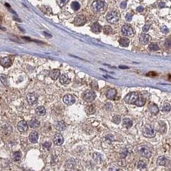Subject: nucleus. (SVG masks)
Wrapping results in <instances>:
<instances>
[{
  "label": "nucleus",
  "mask_w": 171,
  "mask_h": 171,
  "mask_svg": "<svg viewBox=\"0 0 171 171\" xmlns=\"http://www.w3.org/2000/svg\"><path fill=\"white\" fill-rule=\"evenodd\" d=\"M92 7L95 12L99 13L105 11L106 8V5L105 2L103 1H95L92 3Z\"/></svg>",
  "instance_id": "f257e3e1"
},
{
  "label": "nucleus",
  "mask_w": 171,
  "mask_h": 171,
  "mask_svg": "<svg viewBox=\"0 0 171 171\" xmlns=\"http://www.w3.org/2000/svg\"><path fill=\"white\" fill-rule=\"evenodd\" d=\"M142 133L146 137H154L156 135V132L152 126L149 124H145L143 127Z\"/></svg>",
  "instance_id": "f03ea898"
},
{
  "label": "nucleus",
  "mask_w": 171,
  "mask_h": 171,
  "mask_svg": "<svg viewBox=\"0 0 171 171\" xmlns=\"http://www.w3.org/2000/svg\"><path fill=\"white\" fill-rule=\"evenodd\" d=\"M119 14L117 11H112L108 13L106 16V20L111 24L117 23L119 20Z\"/></svg>",
  "instance_id": "7ed1b4c3"
},
{
  "label": "nucleus",
  "mask_w": 171,
  "mask_h": 171,
  "mask_svg": "<svg viewBox=\"0 0 171 171\" xmlns=\"http://www.w3.org/2000/svg\"><path fill=\"white\" fill-rule=\"evenodd\" d=\"M138 98H139V95L138 92H131L126 95L124 97V101L128 104H135Z\"/></svg>",
  "instance_id": "20e7f679"
},
{
  "label": "nucleus",
  "mask_w": 171,
  "mask_h": 171,
  "mask_svg": "<svg viewBox=\"0 0 171 171\" xmlns=\"http://www.w3.org/2000/svg\"><path fill=\"white\" fill-rule=\"evenodd\" d=\"M138 153L147 158H149L151 156V152L150 149L146 146H140L138 148Z\"/></svg>",
  "instance_id": "39448f33"
},
{
  "label": "nucleus",
  "mask_w": 171,
  "mask_h": 171,
  "mask_svg": "<svg viewBox=\"0 0 171 171\" xmlns=\"http://www.w3.org/2000/svg\"><path fill=\"white\" fill-rule=\"evenodd\" d=\"M95 94L93 90H87V92H85L83 94V99H84L85 101L87 102V103H91L95 99Z\"/></svg>",
  "instance_id": "423d86ee"
},
{
  "label": "nucleus",
  "mask_w": 171,
  "mask_h": 171,
  "mask_svg": "<svg viewBox=\"0 0 171 171\" xmlns=\"http://www.w3.org/2000/svg\"><path fill=\"white\" fill-rule=\"evenodd\" d=\"M122 32L124 35L130 37H133L134 35V34H135V32H134L133 28L132 26H130V25H128V24H125V25H124L122 26Z\"/></svg>",
  "instance_id": "0eeeda50"
},
{
  "label": "nucleus",
  "mask_w": 171,
  "mask_h": 171,
  "mask_svg": "<svg viewBox=\"0 0 171 171\" xmlns=\"http://www.w3.org/2000/svg\"><path fill=\"white\" fill-rule=\"evenodd\" d=\"M87 22V19L83 15H79L77 17H76L75 19V26H81L84 25Z\"/></svg>",
  "instance_id": "6e6552de"
},
{
  "label": "nucleus",
  "mask_w": 171,
  "mask_h": 171,
  "mask_svg": "<svg viewBox=\"0 0 171 171\" xmlns=\"http://www.w3.org/2000/svg\"><path fill=\"white\" fill-rule=\"evenodd\" d=\"M18 129L20 132L24 133L28 130V124L24 120L20 121L18 124Z\"/></svg>",
  "instance_id": "1a4fd4ad"
},
{
  "label": "nucleus",
  "mask_w": 171,
  "mask_h": 171,
  "mask_svg": "<svg viewBox=\"0 0 171 171\" xmlns=\"http://www.w3.org/2000/svg\"><path fill=\"white\" fill-rule=\"evenodd\" d=\"M63 102L67 105H72L75 103V97L71 94H67V95H65L63 99Z\"/></svg>",
  "instance_id": "9d476101"
},
{
  "label": "nucleus",
  "mask_w": 171,
  "mask_h": 171,
  "mask_svg": "<svg viewBox=\"0 0 171 171\" xmlns=\"http://www.w3.org/2000/svg\"><path fill=\"white\" fill-rule=\"evenodd\" d=\"M27 101L30 105H35L37 103V97L35 96V95L33 93H29L26 95Z\"/></svg>",
  "instance_id": "9b49d317"
},
{
  "label": "nucleus",
  "mask_w": 171,
  "mask_h": 171,
  "mask_svg": "<svg viewBox=\"0 0 171 171\" xmlns=\"http://www.w3.org/2000/svg\"><path fill=\"white\" fill-rule=\"evenodd\" d=\"M169 163V160L166 156H160L157 160V165H162V166H166Z\"/></svg>",
  "instance_id": "f8f14e48"
},
{
  "label": "nucleus",
  "mask_w": 171,
  "mask_h": 171,
  "mask_svg": "<svg viewBox=\"0 0 171 171\" xmlns=\"http://www.w3.org/2000/svg\"><path fill=\"white\" fill-rule=\"evenodd\" d=\"M53 142L57 146H60L63 142V137L60 133H57L53 138Z\"/></svg>",
  "instance_id": "ddd939ff"
},
{
  "label": "nucleus",
  "mask_w": 171,
  "mask_h": 171,
  "mask_svg": "<svg viewBox=\"0 0 171 171\" xmlns=\"http://www.w3.org/2000/svg\"><path fill=\"white\" fill-rule=\"evenodd\" d=\"M151 40V37L150 35H147V34H142L140 37V42L142 44L146 45L150 42Z\"/></svg>",
  "instance_id": "4468645a"
},
{
  "label": "nucleus",
  "mask_w": 171,
  "mask_h": 171,
  "mask_svg": "<svg viewBox=\"0 0 171 171\" xmlns=\"http://www.w3.org/2000/svg\"><path fill=\"white\" fill-rule=\"evenodd\" d=\"M60 75V70L58 69H52L51 70L49 73V77L53 80H56L57 78H58Z\"/></svg>",
  "instance_id": "2eb2a0df"
},
{
  "label": "nucleus",
  "mask_w": 171,
  "mask_h": 171,
  "mask_svg": "<svg viewBox=\"0 0 171 171\" xmlns=\"http://www.w3.org/2000/svg\"><path fill=\"white\" fill-rule=\"evenodd\" d=\"M13 131V128L10 124H6L2 126V132L5 135H9Z\"/></svg>",
  "instance_id": "dca6fc26"
},
{
  "label": "nucleus",
  "mask_w": 171,
  "mask_h": 171,
  "mask_svg": "<svg viewBox=\"0 0 171 171\" xmlns=\"http://www.w3.org/2000/svg\"><path fill=\"white\" fill-rule=\"evenodd\" d=\"M1 64L5 67H8L12 65L11 59L9 57H4L1 60Z\"/></svg>",
  "instance_id": "f3484780"
},
{
  "label": "nucleus",
  "mask_w": 171,
  "mask_h": 171,
  "mask_svg": "<svg viewBox=\"0 0 171 171\" xmlns=\"http://www.w3.org/2000/svg\"><path fill=\"white\" fill-rule=\"evenodd\" d=\"M117 95V90L115 89H108L107 92H106V97L108 99H114Z\"/></svg>",
  "instance_id": "a211bd4d"
},
{
  "label": "nucleus",
  "mask_w": 171,
  "mask_h": 171,
  "mask_svg": "<svg viewBox=\"0 0 171 171\" xmlns=\"http://www.w3.org/2000/svg\"><path fill=\"white\" fill-rule=\"evenodd\" d=\"M38 138V133L36 132H33L32 133H30V135H29V140L33 144H35L37 142Z\"/></svg>",
  "instance_id": "6ab92c4d"
},
{
  "label": "nucleus",
  "mask_w": 171,
  "mask_h": 171,
  "mask_svg": "<svg viewBox=\"0 0 171 171\" xmlns=\"http://www.w3.org/2000/svg\"><path fill=\"white\" fill-rule=\"evenodd\" d=\"M101 28H102V27L101 26V25L99 24V22H94V23L92 24V28H91L92 32L95 33H100V32H101Z\"/></svg>",
  "instance_id": "aec40b11"
},
{
  "label": "nucleus",
  "mask_w": 171,
  "mask_h": 171,
  "mask_svg": "<svg viewBox=\"0 0 171 171\" xmlns=\"http://www.w3.org/2000/svg\"><path fill=\"white\" fill-rule=\"evenodd\" d=\"M65 165L69 169H73L76 167V162H75V160L74 159H69L66 162Z\"/></svg>",
  "instance_id": "412c9836"
},
{
  "label": "nucleus",
  "mask_w": 171,
  "mask_h": 171,
  "mask_svg": "<svg viewBox=\"0 0 171 171\" xmlns=\"http://www.w3.org/2000/svg\"><path fill=\"white\" fill-rule=\"evenodd\" d=\"M149 110L150 112L152 114H157L159 112V109L158 108L156 105L154 104V103H152L151 105H149Z\"/></svg>",
  "instance_id": "4be33fe9"
},
{
  "label": "nucleus",
  "mask_w": 171,
  "mask_h": 171,
  "mask_svg": "<svg viewBox=\"0 0 171 171\" xmlns=\"http://www.w3.org/2000/svg\"><path fill=\"white\" fill-rule=\"evenodd\" d=\"M60 81L62 84H67L69 82H71V79L69 78L67 75L63 74L60 77Z\"/></svg>",
  "instance_id": "5701e85b"
},
{
  "label": "nucleus",
  "mask_w": 171,
  "mask_h": 171,
  "mask_svg": "<svg viewBox=\"0 0 171 171\" xmlns=\"http://www.w3.org/2000/svg\"><path fill=\"white\" fill-rule=\"evenodd\" d=\"M122 125H123L124 127H125L126 128H130L133 125V122L129 118H126V119H123Z\"/></svg>",
  "instance_id": "b1692460"
},
{
  "label": "nucleus",
  "mask_w": 171,
  "mask_h": 171,
  "mask_svg": "<svg viewBox=\"0 0 171 171\" xmlns=\"http://www.w3.org/2000/svg\"><path fill=\"white\" fill-rule=\"evenodd\" d=\"M29 124H30V126L31 127V128H32L33 129H36L38 128V127H39L40 122L39 121L37 120V119H33L29 122Z\"/></svg>",
  "instance_id": "393cba45"
},
{
  "label": "nucleus",
  "mask_w": 171,
  "mask_h": 171,
  "mask_svg": "<svg viewBox=\"0 0 171 171\" xmlns=\"http://www.w3.org/2000/svg\"><path fill=\"white\" fill-rule=\"evenodd\" d=\"M119 44L122 47H128L130 44V40L126 37H122L119 40Z\"/></svg>",
  "instance_id": "a878e982"
},
{
  "label": "nucleus",
  "mask_w": 171,
  "mask_h": 171,
  "mask_svg": "<svg viewBox=\"0 0 171 171\" xmlns=\"http://www.w3.org/2000/svg\"><path fill=\"white\" fill-rule=\"evenodd\" d=\"M56 127H57V130H59V131H63L66 128V125L63 121H59V122H57Z\"/></svg>",
  "instance_id": "bb28decb"
},
{
  "label": "nucleus",
  "mask_w": 171,
  "mask_h": 171,
  "mask_svg": "<svg viewBox=\"0 0 171 171\" xmlns=\"http://www.w3.org/2000/svg\"><path fill=\"white\" fill-rule=\"evenodd\" d=\"M35 112L38 115H44L46 114V109L43 106H39L36 108Z\"/></svg>",
  "instance_id": "cd10ccee"
},
{
  "label": "nucleus",
  "mask_w": 171,
  "mask_h": 171,
  "mask_svg": "<svg viewBox=\"0 0 171 171\" xmlns=\"http://www.w3.org/2000/svg\"><path fill=\"white\" fill-rule=\"evenodd\" d=\"M93 158L97 163H101L103 161L102 155L100 153H97V152H95V153L94 154Z\"/></svg>",
  "instance_id": "c85d7f7f"
},
{
  "label": "nucleus",
  "mask_w": 171,
  "mask_h": 171,
  "mask_svg": "<svg viewBox=\"0 0 171 171\" xmlns=\"http://www.w3.org/2000/svg\"><path fill=\"white\" fill-rule=\"evenodd\" d=\"M85 112L87 114H93L95 112V109L92 105L88 106L85 109Z\"/></svg>",
  "instance_id": "c756f323"
},
{
  "label": "nucleus",
  "mask_w": 171,
  "mask_h": 171,
  "mask_svg": "<svg viewBox=\"0 0 171 171\" xmlns=\"http://www.w3.org/2000/svg\"><path fill=\"white\" fill-rule=\"evenodd\" d=\"M103 32L106 35H110L113 33V29L109 26H105V27L103 28Z\"/></svg>",
  "instance_id": "7c9ffc66"
},
{
  "label": "nucleus",
  "mask_w": 171,
  "mask_h": 171,
  "mask_svg": "<svg viewBox=\"0 0 171 171\" xmlns=\"http://www.w3.org/2000/svg\"><path fill=\"white\" fill-rule=\"evenodd\" d=\"M145 103H146V99H144L143 97H139L135 104L137 106H142L143 105H144Z\"/></svg>",
  "instance_id": "2f4dec72"
},
{
  "label": "nucleus",
  "mask_w": 171,
  "mask_h": 171,
  "mask_svg": "<svg viewBox=\"0 0 171 171\" xmlns=\"http://www.w3.org/2000/svg\"><path fill=\"white\" fill-rule=\"evenodd\" d=\"M149 48L151 51H158V50H159V49H160L158 46L156 44H155V43H151L149 46Z\"/></svg>",
  "instance_id": "473e14b6"
},
{
  "label": "nucleus",
  "mask_w": 171,
  "mask_h": 171,
  "mask_svg": "<svg viewBox=\"0 0 171 171\" xmlns=\"http://www.w3.org/2000/svg\"><path fill=\"white\" fill-rule=\"evenodd\" d=\"M21 158V152L20 151H16L14 153V160L15 161H19Z\"/></svg>",
  "instance_id": "72a5a7b5"
},
{
  "label": "nucleus",
  "mask_w": 171,
  "mask_h": 171,
  "mask_svg": "<svg viewBox=\"0 0 171 171\" xmlns=\"http://www.w3.org/2000/svg\"><path fill=\"white\" fill-rule=\"evenodd\" d=\"M171 109V106L169 103H164V105L162 106V110L164 112H169L170 111Z\"/></svg>",
  "instance_id": "f704fd0d"
},
{
  "label": "nucleus",
  "mask_w": 171,
  "mask_h": 171,
  "mask_svg": "<svg viewBox=\"0 0 171 171\" xmlns=\"http://www.w3.org/2000/svg\"><path fill=\"white\" fill-rule=\"evenodd\" d=\"M121 121V119L119 115H115L112 118V122L115 124H119Z\"/></svg>",
  "instance_id": "c9c22d12"
},
{
  "label": "nucleus",
  "mask_w": 171,
  "mask_h": 171,
  "mask_svg": "<svg viewBox=\"0 0 171 171\" xmlns=\"http://www.w3.org/2000/svg\"><path fill=\"white\" fill-rule=\"evenodd\" d=\"M71 7L74 10H78L80 8V5L79 3L77 1H73L71 5Z\"/></svg>",
  "instance_id": "e433bc0d"
},
{
  "label": "nucleus",
  "mask_w": 171,
  "mask_h": 171,
  "mask_svg": "<svg viewBox=\"0 0 171 171\" xmlns=\"http://www.w3.org/2000/svg\"><path fill=\"white\" fill-rule=\"evenodd\" d=\"M137 167H138V168L140 170L145 169L146 167V164L144 163V162H142V161H140V162H139L138 163Z\"/></svg>",
  "instance_id": "4c0bfd02"
},
{
  "label": "nucleus",
  "mask_w": 171,
  "mask_h": 171,
  "mask_svg": "<svg viewBox=\"0 0 171 171\" xmlns=\"http://www.w3.org/2000/svg\"><path fill=\"white\" fill-rule=\"evenodd\" d=\"M90 87L92 89H95V90H97L98 89V85L96 81H92L90 83Z\"/></svg>",
  "instance_id": "58836bf2"
},
{
  "label": "nucleus",
  "mask_w": 171,
  "mask_h": 171,
  "mask_svg": "<svg viewBox=\"0 0 171 171\" xmlns=\"http://www.w3.org/2000/svg\"><path fill=\"white\" fill-rule=\"evenodd\" d=\"M1 81L3 83V84L4 85H7V79H6V76H3V75H1Z\"/></svg>",
  "instance_id": "ea45409f"
},
{
  "label": "nucleus",
  "mask_w": 171,
  "mask_h": 171,
  "mask_svg": "<svg viewBox=\"0 0 171 171\" xmlns=\"http://www.w3.org/2000/svg\"><path fill=\"white\" fill-rule=\"evenodd\" d=\"M43 147H44L45 149L49 150L50 147H51V143L48 142H46L44 143V144H43Z\"/></svg>",
  "instance_id": "a19ab883"
},
{
  "label": "nucleus",
  "mask_w": 171,
  "mask_h": 171,
  "mask_svg": "<svg viewBox=\"0 0 171 171\" xmlns=\"http://www.w3.org/2000/svg\"><path fill=\"white\" fill-rule=\"evenodd\" d=\"M161 31H162V33H167L169 30V28L167 27L166 26H162V28H161Z\"/></svg>",
  "instance_id": "79ce46f5"
},
{
  "label": "nucleus",
  "mask_w": 171,
  "mask_h": 171,
  "mask_svg": "<svg viewBox=\"0 0 171 171\" xmlns=\"http://www.w3.org/2000/svg\"><path fill=\"white\" fill-rule=\"evenodd\" d=\"M105 108H106V109L107 110H110L112 109V103H110V102L106 103V105H105Z\"/></svg>",
  "instance_id": "37998d69"
},
{
  "label": "nucleus",
  "mask_w": 171,
  "mask_h": 171,
  "mask_svg": "<svg viewBox=\"0 0 171 171\" xmlns=\"http://www.w3.org/2000/svg\"><path fill=\"white\" fill-rule=\"evenodd\" d=\"M126 19L127 21H131L132 20V16L130 14H127L126 16Z\"/></svg>",
  "instance_id": "c03bdc74"
},
{
  "label": "nucleus",
  "mask_w": 171,
  "mask_h": 171,
  "mask_svg": "<svg viewBox=\"0 0 171 171\" xmlns=\"http://www.w3.org/2000/svg\"><path fill=\"white\" fill-rule=\"evenodd\" d=\"M149 28H150V26L149 25H146V26H144V27H143V28H142V31H143V32H148L149 31Z\"/></svg>",
  "instance_id": "a18cd8bd"
},
{
  "label": "nucleus",
  "mask_w": 171,
  "mask_h": 171,
  "mask_svg": "<svg viewBox=\"0 0 171 171\" xmlns=\"http://www.w3.org/2000/svg\"><path fill=\"white\" fill-rule=\"evenodd\" d=\"M127 154H128V151H127L126 149H125V150H123V151L121 152L120 156H121V158H125Z\"/></svg>",
  "instance_id": "49530a36"
},
{
  "label": "nucleus",
  "mask_w": 171,
  "mask_h": 171,
  "mask_svg": "<svg viewBox=\"0 0 171 171\" xmlns=\"http://www.w3.org/2000/svg\"><path fill=\"white\" fill-rule=\"evenodd\" d=\"M126 5H127V3L126 1H122V3L120 4V6L121 8H126Z\"/></svg>",
  "instance_id": "de8ad7c7"
},
{
  "label": "nucleus",
  "mask_w": 171,
  "mask_h": 171,
  "mask_svg": "<svg viewBox=\"0 0 171 171\" xmlns=\"http://www.w3.org/2000/svg\"><path fill=\"white\" fill-rule=\"evenodd\" d=\"M108 171H119V169H118L116 167L113 166L111 167H110L109 169H108Z\"/></svg>",
  "instance_id": "09e8293b"
},
{
  "label": "nucleus",
  "mask_w": 171,
  "mask_h": 171,
  "mask_svg": "<svg viewBox=\"0 0 171 171\" xmlns=\"http://www.w3.org/2000/svg\"><path fill=\"white\" fill-rule=\"evenodd\" d=\"M144 8L142 6H139L136 8V11L138 12H142L144 10Z\"/></svg>",
  "instance_id": "8fccbe9b"
},
{
  "label": "nucleus",
  "mask_w": 171,
  "mask_h": 171,
  "mask_svg": "<svg viewBox=\"0 0 171 171\" xmlns=\"http://www.w3.org/2000/svg\"><path fill=\"white\" fill-rule=\"evenodd\" d=\"M159 7H160V8L165 7V3H164V2H160V3H159Z\"/></svg>",
  "instance_id": "3c124183"
},
{
  "label": "nucleus",
  "mask_w": 171,
  "mask_h": 171,
  "mask_svg": "<svg viewBox=\"0 0 171 171\" xmlns=\"http://www.w3.org/2000/svg\"><path fill=\"white\" fill-rule=\"evenodd\" d=\"M165 45L167 46H171V41L170 40H167L165 44Z\"/></svg>",
  "instance_id": "603ef678"
},
{
  "label": "nucleus",
  "mask_w": 171,
  "mask_h": 171,
  "mask_svg": "<svg viewBox=\"0 0 171 171\" xmlns=\"http://www.w3.org/2000/svg\"><path fill=\"white\" fill-rule=\"evenodd\" d=\"M147 75H151V76H156V73H149V74H147Z\"/></svg>",
  "instance_id": "864d4df0"
},
{
  "label": "nucleus",
  "mask_w": 171,
  "mask_h": 171,
  "mask_svg": "<svg viewBox=\"0 0 171 171\" xmlns=\"http://www.w3.org/2000/svg\"><path fill=\"white\" fill-rule=\"evenodd\" d=\"M44 33L46 35H48V37H52V35H49V34H48V33H46V32H44Z\"/></svg>",
  "instance_id": "5fc2aeb1"
},
{
  "label": "nucleus",
  "mask_w": 171,
  "mask_h": 171,
  "mask_svg": "<svg viewBox=\"0 0 171 171\" xmlns=\"http://www.w3.org/2000/svg\"><path fill=\"white\" fill-rule=\"evenodd\" d=\"M119 68H120V69H128V67H124V66H120L119 67Z\"/></svg>",
  "instance_id": "6e6d98bb"
},
{
  "label": "nucleus",
  "mask_w": 171,
  "mask_h": 171,
  "mask_svg": "<svg viewBox=\"0 0 171 171\" xmlns=\"http://www.w3.org/2000/svg\"><path fill=\"white\" fill-rule=\"evenodd\" d=\"M170 79H171V76H170Z\"/></svg>",
  "instance_id": "4d7b16f0"
}]
</instances>
